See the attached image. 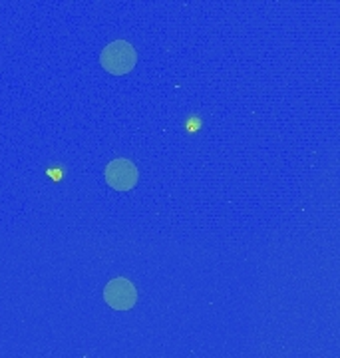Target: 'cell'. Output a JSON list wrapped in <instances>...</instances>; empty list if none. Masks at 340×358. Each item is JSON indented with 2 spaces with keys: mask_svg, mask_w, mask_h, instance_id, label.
Instances as JSON below:
<instances>
[{
  "mask_svg": "<svg viewBox=\"0 0 340 358\" xmlns=\"http://www.w3.org/2000/svg\"><path fill=\"white\" fill-rule=\"evenodd\" d=\"M136 60H138V54L127 40H115L112 44H108L100 54L104 70H108L113 76H122V74L132 72L136 66Z\"/></svg>",
  "mask_w": 340,
  "mask_h": 358,
  "instance_id": "cell-1",
  "label": "cell"
},
{
  "mask_svg": "<svg viewBox=\"0 0 340 358\" xmlns=\"http://www.w3.org/2000/svg\"><path fill=\"white\" fill-rule=\"evenodd\" d=\"M106 303L115 310H129L138 301V291L127 279H112L104 289Z\"/></svg>",
  "mask_w": 340,
  "mask_h": 358,
  "instance_id": "cell-2",
  "label": "cell"
},
{
  "mask_svg": "<svg viewBox=\"0 0 340 358\" xmlns=\"http://www.w3.org/2000/svg\"><path fill=\"white\" fill-rule=\"evenodd\" d=\"M106 181L112 189L127 192L138 183V167L129 159H113L106 167Z\"/></svg>",
  "mask_w": 340,
  "mask_h": 358,
  "instance_id": "cell-3",
  "label": "cell"
}]
</instances>
